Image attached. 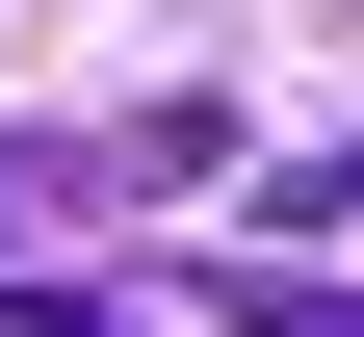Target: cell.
I'll list each match as a JSON object with an SVG mask.
<instances>
[{
  "label": "cell",
  "mask_w": 364,
  "mask_h": 337,
  "mask_svg": "<svg viewBox=\"0 0 364 337\" xmlns=\"http://www.w3.org/2000/svg\"><path fill=\"white\" fill-rule=\"evenodd\" d=\"M235 337H364V285H312V260H260V285H208Z\"/></svg>",
  "instance_id": "6da1fadb"
},
{
  "label": "cell",
  "mask_w": 364,
  "mask_h": 337,
  "mask_svg": "<svg viewBox=\"0 0 364 337\" xmlns=\"http://www.w3.org/2000/svg\"><path fill=\"white\" fill-rule=\"evenodd\" d=\"M312 208H338V233H364V156H338V182H312Z\"/></svg>",
  "instance_id": "7a4b0ae2"
},
{
  "label": "cell",
  "mask_w": 364,
  "mask_h": 337,
  "mask_svg": "<svg viewBox=\"0 0 364 337\" xmlns=\"http://www.w3.org/2000/svg\"><path fill=\"white\" fill-rule=\"evenodd\" d=\"M0 208H26V182H0Z\"/></svg>",
  "instance_id": "3957f363"
}]
</instances>
